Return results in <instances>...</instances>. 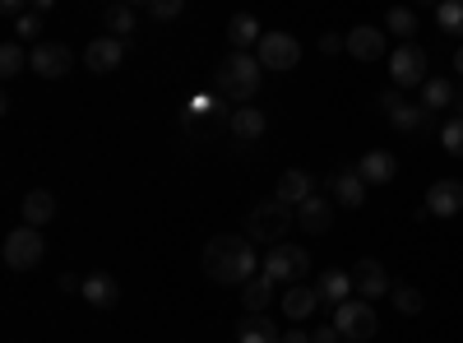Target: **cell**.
Returning a JSON list of instances; mask_svg holds the SVG:
<instances>
[{"label":"cell","mask_w":463,"mask_h":343,"mask_svg":"<svg viewBox=\"0 0 463 343\" xmlns=\"http://www.w3.org/2000/svg\"><path fill=\"white\" fill-rule=\"evenodd\" d=\"M200 264H204V279H209V283H250L255 270H260L250 237H237V233L213 237V242L204 246Z\"/></svg>","instance_id":"1"},{"label":"cell","mask_w":463,"mask_h":343,"mask_svg":"<svg viewBox=\"0 0 463 343\" xmlns=\"http://www.w3.org/2000/svg\"><path fill=\"white\" fill-rule=\"evenodd\" d=\"M260 74H264L260 56H250V52H227V56L218 61V70H213V89H218V98H232L237 107H246V102L260 93Z\"/></svg>","instance_id":"2"},{"label":"cell","mask_w":463,"mask_h":343,"mask_svg":"<svg viewBox=\"0 0 463 343\" xmlns=\"http://www.w3.org/2000/svg\"><path fill=\"white\" fill-rule=\"evenodd\" d=\"M292 223H297V209L283 205L279 195H269V200H260V205L246 209V237L250 242H264V246H279V242H288V227Z\"/></svg>","instance_id":"3"},{"label":"cell","mask_w":463,"mask_h":343,"mask_svg":"<svg viewBox=\"0 0 463 343\" xmlns=\"http://www.w3.org/2000/svg\"><path fill=\"white\" fill-rule=\"evenodd\" d=\"M334 325H338L343 338H357V343L375 338V329H380V320H375V311H371V301H366V297H347V301H338V307H334Z\"/></svg>","instance_id":"4"},{"label":"cell","mask_w":463,"mask_h":343,"mask_svg":"<svg viewBox=\"0 0 463 343\" xmlns=\"http://www.w3.org/2000/svg\"><path fill=\"white\" fill-rule=\"evenodd\" d=\"M390 80L394 89H421L431 80L427 74V47H417V43H399L394 56H390Z\"/></svg>","instance_id":"5"},{"label":"cell","mask_w":463,"mask_h":343,"mask_svg":"<svg viewBox=\"0 0 463 343\" xmlns=\"http://www.w3.org/2000/svg\"><path fill=\"white\" fill-rule=\"evenodd\" d=\"M0 255H5L10 270H33L37 260L47 255V242H43V227H14V233L5 237V246H0Z\"/></svg>","instance_id":"6"},{"label":"cell","mask_w":463,"mask_h":343,"mask_svg":"<svg viewBox=\"0 0 463 343\" xmlns=\"http://www.w3.org/2000/svg\"><path fill=\"white\" fill-rule=\"evenodd\" d=\"M264 274L274 283H297V279L311 274V251H306V246H269Z\"/></svg>","instance_id":"7"},{"label":"cell","mask_w":463,"mask_h":343,"mask_svg":"<svg viewBox=\"0 0 463 343\" xmlns=\"http://www.w3.org/2000/svg\"><path fill=\"white\" fill-rule=\"evenodd\" d=\"M255 56H260L264 70H297V61H301V43H297L292 33L274 28V33H264V37H260Z\"/></svg>","instance_id":"8"},{"label":"cell","mask_w":463,"mask_h":343,"mask_svg":"<svg viewBox=\"0 0 463 343\" xmlns=\"http://www.w3.org/2000/svg\"><path fill=\"white\" fill-rule=\"evenodd\" d=\"M33 52V74L37 80H61V74L74 65V56H70V47L65 43H37V47H28Z\"/></svg>","instance_id":"9"},{"label":"cell","mask_w":463,"mask_h":343,"mask_svg":"<svg viewBox=\"0 0 463 343\" xmlns=\"http://www.w3.org/2000/svg\"><path fill=\"white\" fill-rule=\"evenodd\" d=\"M427 214H436V218H454V214H463V181H458V176H440V181H431V190H427Z\"/></svg>","instance_id":"10"},{"label":"cell","mask_w":463,"mask_h":343,"mask_svg":"<svg viewBox=\"0 0 463 343\" xmlns=\"http://www.w3.org/2000/svg\"><path fill=\"white\" fill-rule=\"evenodd\" d=\"M126 61V37H93L89 43V52H84V65L93 70V74H111L116 65Z\"/></svg>","instance_id":"11"},{"label":"cell","mask_w":463,"mask_h":343,"mask_svg":"<svg viewBox=\"0 0 463 343\" xmlns=\"http://www.w3.org/2000/svg\"><path fill=\"white\" fill-rule=\"evenodd\" d=\"M353 283H357V292H362L366 301L390 297V288H394V279L384 274V264H380V260H357V264H353Z\"/></svg>","instance_id":"12"},{"label":"cell","mask_w":463,"mask_h":343,"mask_svg":"<svg viewBox=\"0 0 463 343\" xmlns=\"http://www.w3.org/2000/svg\"><path fill=\"white\" fill-rule=\"evenodd\" d=\"M347 56L371 65V61H384V33L371 28V24H357L353 33H347Z\"/></svg>","instance_id":"13"},{"label":"cell","mask_w":463,"mask_h":343,"mask_svg":"<svg viewBox=\"0 0 463 343\" xmlns=\"http://www.w3.org/2000/svg\"><path fill=\"white\" fill-rule=\"evenodd\" d=\"M357 172H362L366 186H390L399 176V158L390 154V148H371V154H362Z\"/></svg>","instance_id":"14"},{"label":"cell","mask_w":463,"mask_h":343,"mask_svg":"<svg viewBox=\"0 0 463 343\" xmlns=\"http://www.w3.org/2000/svg\"><path fill=\"white\" fill-rule=\"evenodd\" d=\"M329 190H334V200H338L343 209H362V205H366V181H362L357 167L334 172V176H329Z\"/></svg>","instance_id":"15"},{"label":"cell","mask_w":463,"mask_h":343,"mask_svg":"<svg viewBox=\"0 0 463 343\" xmlns=\"http://www.w3.org/2000/svg\"><path fill=\"white\" fill-rule=\"evenodd\" d=\"M274 195L283 200V205H301V200H311L316 195V176L306 172V167H288L283 176H279V186H274Z\"/></svg>","instance_id":"16"},{"label":"cell","mask_w":463,"mask_h":343,"mask_svg":"<svg viewBox=\"0 0 463 343\" xmlns=\"http://www.w3.org/2000/svg\"><path fill=\"white\" fill-rule=\"evenodd\" d=\"M297 227H301V233H311V237L329 233V227H334V209H329V200H325V195L301 200V205H297Z\"/></svg>","instance_id":"17"},{"label":"cell","mask_w":463,"mask_h":343,"mask_svg":"<svg viewBox=\"0 0 463 343\" xmlns=\"http://www.w3.org/2000/svg\"><path fill=\"white\" fill-rule=\"evenodd\" d=\"M260 37H264V28H260V19L255 14H232L227 19V43H232V52H250V47H260Z\"/></svg>","instance_id":"18"},{"label":"cell","mask_w":463,"mask_h":343,"mask_svg":"<svg viewBox=\"0 0 463 343\" xmlns=\"http://www.w3.org/2000/svg\"><path fill=\"white\" fill-rule=\"evenodd\" d=\"M316 307H320V292H316L311 283H292V288L283 292V316H288V320L316 316Z\"/></svg>","instance_id":"19"},{"label":"cell","mask_w":463,"mask_h":343,"mask_svg":"<svg viewBox=\"0 0 463 343\" xmlns=\"http://www.w3.org/2000/svg\"><path fill=\"white\" fill-rule=\"evenodd\" d=\"M353 270H325V279L316 283V292H320V307H338V301H347L353 297Z\"/></svg>","instance_id":"20"},{"label":"cell","mask_w":463,"mask_h":343,"mask_svg":"<svg viewBox=\"0 0 463 343\" xmlns=\"http://www.w3.org/2000/svg\"><path fill=\"white\" fill-rule=\"evenodd\" d=\"M227 126H232V135H237V139H260L269 130V117H264L260 107L246 102V107H232V121Z\"/></svg>","instance_id":"21"},{"label":"cell","mask_w":463,"mask_h":343,"mask_svg":"<svg viewBox=\"0 0 463 343\" xmlns=\"http://www.w3.org/2000/svg\"><path fill=\"white\" fill-rule=\"evenodd\" d=\"M431 117H436V111H427L421 102H399V107L390 111V126L403 130V135H417V130H427V126H431Z\"/></svg>","instance_id":"22"},{"label":"cell","mask_w":463,"mask_h":343,"mask_svg":"<svg viewBox=\"0 0 463 343\" xmlns=\"http://www.w3.org/2000/svg\"><path fill=\"white\" fill-rule=\"evenodd\" d=\"M56 218V195L52 190H28L24 195V223L28 227H47Z\"/></svg>","instance_id":"23"},{"label":"cell","mask_w":463,"mask_h":343,"mask_svg":"<svg viewBox=\"0 0 463 343\" xmlns=\"http://www.w3.org/2000/svg\"><path fill=\"white\" fill-rule=\"evenodd\" d=\"M269 301H274V279H269V274H255L250 283H241V307L250 316H260Z\"/></svg>","instance_id":"24"},{"label":"cell","mask_w":463,"mask_h":343,"mask_svg":"<svg viewBox=\"0 0 463 343\" xmlns=\"http://www.w3.org/2000/svg\"><path fill=\"white\" fill-rule=\"evenodd\" d=\"M283 334H279V325L274 320H264V316H250L246 311V320L237 325V343H279Z\"/></svg>","instance_id":"25"},{"label":"cell","mask_w":463,"mask_h":343,"mask_svg":"<svg viewBox=\"0 0 463 343\" xmlns=\"http://www.w3.org/2000/svg\"><path fill=\"white\" fill-rule=\"evenodd\" d=\"M84 297L93 301V307H116V301H121V288H116V279L111 274H89L84 279Z\"/></svg>","instance_id":"26"},{"label":"cell","mask_w":463,"mask_h":343,"mask_svg":"<svg viewBox=\"0 0 463 343\" xmlns=\"http://www.w3.org/2000/svg\"><path fill=\"white\" fill-rule=\"evenodd\" d=\"M102 24H107V33H111V37H130V33L139 28V19H135V5H126V0H116V5L102 14Z\"/></svg>","instance_id":"27"},{"label":"cell","mask_w":463,"mask_h":343,"mask_svg":"<svg viewBox=\"0 0 463 343\" xmlns=\"http://www.w3.org/2000/svg\"><path fill=\"white\" fill-rule=\"evenodd\" d=\"M384 24H390V33L399 37V43H412V33H417V10H412V5H390V10H384Z\"/></svg>","instance_id":"28"},{"label":"cell","mask_w":463,"mask_h":343,"mask_svg":"<svg viewBox=\"0 0 463 343\" xmlns=\"http://www.w3.org/2000/svg\"><path fill=\"white\" fill-rule=\"evenodd\" d=\"M421 107H427V111H445V107H454V84L440 80V74H436V80H427V84H421Z\"/></svg>","instance_id":"29"},{"label":"cell","mask_w":463,"mask_h":343,"mask_svg":"<svg viewBox=\"0 0 463 343\" xmlns=\"http://www.w3.org/2000/svg\"><path fill=\"white\" fill-rule=\"evenodd\" d=\"M390 301H394V311H403V316H421V307H427L421 288H412V283H394L390 288Z\"/></svg>","instance_id":"30"},{"label":"cell","mask_w":463,"mask_h":343,"mask_svg":"<svg viewBox=\"0 0 463 343\" xmlns=\"http://www.w3.org/2000/svg\"><path fill=\"white\" fill-rule=\"evenodd\" d=\"M28 65H33V52H24V43H5V47H0V74H5V80L24 74Z\"/></svg>","instance_id":"31"},{"label":"cell","mask_w":463,"mask_h":343,"mask_svg":"<svg viewBox=\"0 0 463 343\" xmlns=\"http://www.w3.org/2000/svg\"><path fill=\"white\" fill-rule=\"evenodd\" d=\"M14 24V43H43V14H37V10H24L19 19H10Z\"/></svg>","instance_id":"32"},{"label":"cell","mask_w":463,"mask_h":343,"mask_svg":"<svg viewBox=\"0 0 463 343\" xmlns=\"http://www.w3.org/2000/svg\"><path fill=\"white\" fill-rule=\"evenodd\" d=\"M436 24L454 37H463V0H440L436 5Z\"/></svg>","instance_id":"33"},{"label":"cell","mask_w":463,"mask_h":343,"mask_svg":"<svg viewBox=\"0 0 463 343\" xmlns=\"http://www.w3.org/2000/svg\"><path fill=\"white\" fill-rule=\"evenodd\" d=\"M440 144H445V154L463 158V117H449V121L440 126Z\"/></svg>","instance_id":"34"},{"label":"cell","mask_w":463,"mask_h":343,"mask_svg":"<svg viewBox=\"0 0 463 343\" xmlns=\"http://www.w3.org/2000/svg\"><path fill=\"white\" fill-rule=\"evenodd\" d=\"M181 10H185V0H148V14L158 19V24H172V19H181Z\"/></svg>","instance_id":"35"},{"label":"cell","mask_w":463,"mask_h":343,"mask_svg":"<svg viewBox=\"0 0 463 343\" xmlns=\"http://www.w3.org/2000/svg\"><path fill=\"white\" fill-rule=\"evenodd\" d=\"M320 52H325V56L347 52V37H338V33H320Z\"/></svg>","instance_id":"36"},{"label":"cell","mask_w":463,"mask_h":343,"mask_svg":"<svg viewBox=\"0 0 463 343\" xmlns=\"http://www.w3.org/2000/svg\"><path fill=\"white\" fill-rule=\"evenodd\" d=\"M28 5H33V0H0V14H5V19H19Z\"/></svg>","instance_id":"37"},{"label":"cell","mask_w":463,"mask_h":343,"mask_svg":"<svg viewBox=\"0 0 463 343\" xmlns=\"http://www.w3.org/2000/svg\"><path fill=\"white\" fill-rule=\"evenodd\" d=\"M343 334H338V325H320L316 334H311V343H338Z\"/></svg>","instance_id":"38"},{"label":"cell","mask_w":463,"mask_h":343,"mask_svg":"<svg viewBox=\"0 0 463 343\" xmlns=\"http://www.w3.org/2000/svg\"><path fill=\"white\" fill-rule=\"evenodd\" d=\"M399 93H403V89H390V93H380V111H384V117H390V111H394V107L403 102Z\"/></svg>","instance_id":"39"},{"label":"cell","mask_w":463,"mask_h":343,"mask_svg":"<svg viewBox=\"0 0 463 343\" xmlns=\"http://www.w3.org/2000/svg\"><path fill=\"white\" fill-rule=\"evenodd\" d=\"M56 283H61L65 292H84V279H80V274H61Z\"/></svg>","instance_id":"40"},{"label":"cell","mask_w":463,"mask_h":343,"mask_svg":"<svg viewBox=\"0 0 463 343\" xmlns=\"http://www.w3.org/2000/svg\"><path fill=\"white\" fill-rule=\"evenodd\" d=\"M279 343H311V334H306V329H288Z\"/></svg>","instance_id":"41"},{"label":"cell","mask_w":463,"mask_h":343,"mask_svg":"<svg viewBox=\"0 0 463 343\" xmlns=\"http://www.w3.org/2000/svg\"><path fill=\"white\" fill-rule=\"evenodd\" d=\"M52 5H56V0H33V10H37V14H47Z\"/></svg>","instance_id":"42"},{"label":"cell","mask_w":463,"mask_h":343,"mask_svg":"<svg viewBox=\"0 0 463 343\" xmlns=\"http://www.w3.org/2000/svg\"><path fill=\"white\" fill-rule=\"evenodd\" d=\"M454 117H463V89L454 93Z\"/></svg>","instance_id":"43"},{"label":"cell","mask_w":463,"mask_h":343,"mask_svg":"<svg viewBox=\"0 0 463 343\" xmlns=\"http://www.w3.org/2000/svg\"><path fill=\"white\" fill-rule=\"evenodd\" d=\"M454 70H458V74H463V47H458V52H454Z\"/></svg>","instance_id":"44"},{"label":"cell","mask_w":463,"mask_h":343,"mask_svg":"<svg viewBox=\"0 0 463 343\" xmlns=\"http://www.w3.org/2000/svg\"><path fill=\"white\" fill-rule=\"evenodd\" d=\"M417 5H431V10H436V5H440V0H417Z\"/></svg>","instance_id":"45"},{"label":"cell","mask_w":463,"mask_h":343,"mask_svg":"<svg viewBox=\"0 0 463 343\" xmlns=\"http://www.w3.org/2000/svg\"><path fill=\"white\" fill-rule=\"evenodd\" d=\"M126 5H148V0H126Z\"/></svg>","instance_id":"46"},{"label":"cell","mask_w":463,"mask_h":343,"mask_svg":"<svg viewBox=\"0 0 463 343\" xmlns=\"http://www.w3.org/2000/svg\"><path fill=\"white\" fill-rule=\"evenodd\" d=\"M338 343H357V338H338Z\"/></svg>","instance_id":"47"}]
</instances>
